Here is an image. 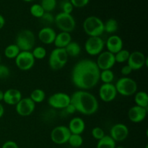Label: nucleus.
<instances>
[{
	"instance_id": "4",
	"label": "nucleus",
	"mask_w": 148,
	"mask_h": 148,
	"mask_svg": "<svg viewBox=\"0 0 148 148\" xmlns=\"http://www.w3.org/2000/svg\"><path fill=\"white\" fill-rule=\"evenodd\" d=\"M36 36L33 31L24 29L19 32L15 38V44L21 51H31L35 47Z\"/></svg>"
},
{
	"instance_id": "7",
	"label": "nucleus",
	"mask_w": 148,
	"mask_h": 148,
	"mask_svg": "<svg viewBox=\"0 0 148 148\" xmlns=\"http://www.w3.org/2000/svg\"><path fill=\"white\" fill-rule=\"evenodd\" d=\"M54 23L61 32L70 33L76 27V21L72 14H66L62 12L54 16Z\"/></svg>"
},
{
	"instance_id": "45",
	"label": "nucleus",
	"mask_w": 148,
	"mask_h": 148,
	"mask_svg": "<svg viewBox=\"0 0 148 148\" xmlns=\"http://www.w3.org/2000/svg\"><path fill=\"white\" fill-rule=\"evenodd\" d=\"M3 97H4V92L1 90H0V103L3 101Z\"/></svg>"
},
{
	"instance_id": "37",
	"label": "nucleus",
	"mask_w": 148,
	"mask_h": 148,
	"mask_svg": "<svg viewBox=\"0 0 148 148\" xmlns=\"http://www.w3.org/2000/svg\"><path fill=\"white\" fill-rule=\"evenodd\" d=\"M10 74H11V72H10V68L6 65L0 64V79H7L10 76Z\"/></svg>"
},
{
	"instance_id": "19",
	"label": "nucleus",
	"mask_w": 148,
	"mask_h": 148,
	"mask_svg": "<svg viewBox=\"0 0 148 148\" xmlns=\"http://www.w3.org/2000/svg\"><path fill=\"white\" fill-rule=\"evenodd\" d=\"M56 36V33L54 29L49 26L42 27L38 31V40L45 45H50L53 43Z\"/></svg>"
},
{
	"instance_id": "1",
	"label": "nucleus",
	"mask_w": 148,
	"mask_h": 148,
	"mask_svg": "<svg viewBox=\"0 0 148 148\" xmlns=\"http://www.w3.org/2000/svg\"><path fill=\"white\" fill-rule=\"evenodd\" d=\"M100 72L95 61L82 59L72 68L71 79L73 85L79 90H89L99 82Z\"/></svg>"
},
{
	"instance_id": "8",
	"label": "nucleus",
	"mask_w": 148,
	"mask_h": 148,
	"mask_svg": "<svg viewBox=\"0 0 148 148\" xmlns=\"http://www.w3.org/2000/svg\"><path fill=\"white\" fill-rule=\"evenodd\" d=\"M48 103L54 109L63 110L71 103V97L66 92H55L48 98Z\"/></svg>"
},
{
	"instance_id": "36",
	"label": "nucleus",
	"mask_w": 148,
	"mask_h": 148,
	"mask_svg": "<svg viewBox=\"0 0 148 148\" xmlns=\"http://www.w3.org/2000/svg\"><path fill=\"white\" fill-rule=\"evenodd\" d=\"M91 134H92V137L95 140H98V141L102 139L106 135L104 130L99 127H94L92 130V132H91Z\"/></svg>"
},
{
	"instance_id": "46",
	"label": "nucleus",
	"mask_w": 148,
	"mask_h": 148,
	"mask_svg": "<svg viewBox=\"0 0 148 148\" xmlns=\"http://www.w3.org/2000/svg\"><path fill=\"white\" fill-rule=\"evenodd\" d=\"M23 1H25V2H30V1H34V0H23Z\"/></svg>"
},
{
	"instance_id": "27",
	"label": "nucleus",
	"mask_w": 148,
	"mask_h": 148,
	"mask_svg": "<svg viewBox=\"0 0 148 148\" xmlns=\"http://www.w3.org/2000/svg\"><path fill=\"white\" fill-rule=\"evenodd\" d=\"M29 98L36 104L41 103L46 98V92L43 90L37 88V89H35L32 91Z\"/></svg>"
},
{
	"instance_id": "13",
	"label": "nucleus",
	"mask_w": 148,
	"mask_h": 148,
	"mask_svg": "<svg viewBox=\"0 0 148 148\" xmlns=\"http://www.w3.org/2000/svg\"><path fill=\"white\" fill-rule=\"evenodd\" d=\"M36 109V103L27 98H22L21 100L16 104L15 111L19 116L27 117L31 115Z\"/></svg>"
},
{
	"instance_id": "2",
	"label": "nucleus",
	"mask_w": 148,
	"mask_h": 148,
	"mask_svg": "<svg viewBox=\"0 0 148 148\" xmlns=\"http://www.w3.org/2000/svg\"><path fill=\"white\" fill-rule=\"evenodd\" d=\"M70 97L71 103L75 106L76 112L85 116H91L98 111L99 108L98 99L88 90H78Z\"/></svg>"
},
{
	"instance_id": "10",
	"label": "nucleus",
	"mask_w": 148,
	"mask_h": 148,
	"mask_svg": "<svg viewBox=\"0 0 148 148\" xmlns=\"http://www.w3.org/2000/svg\"><path fill=\"white\" fill-rule=\"evenodd\" d=\"M70 135L71 132L66 126L59 125L51 130L50 138L54 144L60 145L67 143Z\"/></svg>"
},
{
	"instance_id": "16",
	"label": "nucleus",
	"mask_w": 148,
	"mask_h": 148,
	"mask_svg": "<svg viewBox=\"0 0 148 148\" xmlns=\"http://www.w3.org/2000/svg\"><path fill=\"white\" fill-rule=\"evenodd\" d=\"M117 94L115 85L113 83L103 84L98 90L100 99L105 103H109L115 100Z\"/></svg>"
},
{
	"instance_id": "26",
	"label": "nucleus",
	"mask_w": 148,
	"mask_h": 148,
	"mask_svg": "<svg viewBox=\"0 0 148 148\" xmlns=\"http://www.w3.org/2000/svg\"><path fill=\"white\" fill-rule=\"evenodd\" d=\"M116 142L109 135H105L102 139L98 140L96 148H115Z\"/></svg>"
},
{
	"instance_id": "30",
	"label": "nucleus",
	"mask_w": 148,
	"mask_h": 148,
	"mask_svg": "<svg viewBox=\"0 0 148 148\" xmlns=\"http://www.w3.org/2000/svg\"><path fill=\"white\" fill-rule=\"evenodd\" d=\"M31 53L36 60H42L47 55V51L43 46H38L33 48V50L31 51Z\"/></svg>"
},
{
	"instance_id": "38",
	"label": "nucleus",
	"mask_w": 148,
	"mask_h": 148,
	"mask_svg": "<svg viewBox=\"0 0 148 148\" xmlns=\"http://www.w3.org/2000/svg\"><path fill=\"white\" fill-rule=\"evenodd\" d=\"M40 20H42V22H43V23L52 24V23H54V16L51 12H45L41 17Z\"/></svg>"
},
{
	"instance_id": "49",
	"label": "nucleus",
	"mask_w": 148,
	"mask_h": 148,
	"mask_svg": "<svg viewBox=\"0 0 148 148\" xmlns=\"http://www.w3.org/2000/svg\"><path fill=\"white\" fill-rule=\"evenodd\" d=\"M145 148H148V146H147V145H146V147H145Z\"/></svg>"
},
{
	"instance_id": "44",
	"label": "nucleus",
	"mask_w": 148,
	"mask_h": 148,
	"mask_svg": "<svg viewBox=\"0 0 148 148\" xmlns=\"http://www.w3.org/2000/svg\"><path fill=\"white\" fill-rule=\"evenodd\" d=\"M4 114V106L0 103V119L2 118Z\"/></svg>"
},
{
	"instance_id": "12",
	"label": "nucleus",
	"mask_w": 148,
	"mask_h": 148,
	"mask_svg": "<svg viewBox=\"0 0 148 148\" xmlns=\"http://www.w3.org/2000/svg\"><path fill=\"white\" fill-rule=\"evenodd\" d=\"M148 59L143 52L134 51L130 53L127 60V64L131 67L132 71H137L147 66Z\"/></svg>"
},
{
	"instance_id": "39",
	"label": "nucleus",
	"mask_w": 148,
	"mask_h": 148,
	"mask_svg": "<svg viewBox=\"0 0 148 148\" xmlns=\"http://www.w3.org/2000/svg\"><path fill=\"white\" fill-rule=\"evenodd\" d=\"M74 7L82 8L88 4L90 0H69Z\"/></svg>"
},
{
	"instance_id": "20",
	"label": "nucleus",
	"mask_w": 148,
	"mask_h": 148,
	"mask_svg": "<svg viewBox=\"0 0 148 148\" xmlns=\"http://www.w3.org/2000/svg\"><path fill=\"white\" fill-rule=\"evenodd\" d=\"M22 98V93L19 90L10 88L4 92L2 101L9 106H16Z\"/></svg>"
},
{
	"instance_id": "24",
	"label": "nucleus",
	"mask_w": 148,
	"mask_h": 148,
	"mask_svg": "<svg viewBox=\"0 0 148 148\" xmlns=\"http://www.w3.org/2000/svg\"><path fill=\"white\" fill-rule=\"evenodd\" d=\"M64 49L68 56H71V57L78 56L80 54L81 51H82L80 45L77 42L72 41V40L64 48Z\"/></svg>"
},
{
	"instance_id": "41",
	"label": "nucleus",
	"mask_w": 148,
	"mask_h": 148,
	"mask_svg": "<svg viewBox=\"0 0 148 148\" xmlns=\"http://www.w3.org/2000/svg\"><path fill=\"white\" fill-rule=\"evenodd\" d=\"M1 148H19V146L15 142L12 140H8L2 145Z\"/></svg>"
},
{
	"instance_id": "28",
	"label": "nucleus",
	"mask_w": 148,
	"mask_h": 148,
	"mask_svg": "<svg viewBox=\"0 0 148 148\" xmlns=\"http://www.w3.org/2000/svg\"><path fill=\"white\" fill-rule=\"evenodd\" d=\"M119 29V23L116 19L109 18L104 23V32L107 33H115Z\"/></svg>"
},
{
	"instance_id": "42",
	"label": "nucleus",
	"mask_w": 148,
	"mask_h": 148,
	"mask_svg": "<svg viewBox=\"0 0 148 148\" xmlns=\"http://www.w3.org/2000/svg\"><path fill=\"white\" fill-rule=\"evenodd\" d=\"M63 111L67 114H73L76 112V109L72 103L69 104L64 109H63Z\"/></svg>"
},
{
	"instance_id": "40",
	"label": "nucleus",
	"mask_w": 148,
	"mask_h": 148,
	"mask_svg": "<svg viewBox=\"0 0 148 148\" xmlns=\"http://www.w3.org/2000/svg\"><path fill=\"white\" fill-rule=\"evenodd\" d=\"M132 72V69L128 64L124 65L121 69V74L123 75V77H128Z\"/></svg>"
},
{
	"instance_id": "3",
	"label": "nucleus",
	"mask_w": 148,
	"mask_h": 148,
	"mask_svg": "<svg viewBox=\"0 0 148 148\" xmlns=\"http://www.w3.org/2000/svg\"><path fill=\"white\" fill-rule=\"evenodd\" d=\"M82 28L89 37H101L104 33V22L96 16H89L83 21Z\"/></svg>"
},
{
	"instance_id": "32",
	"label": "nucleus",
	"mask_w": 148,
	"mask_h": 148,
	"mask_svg": "<svg viewBox=\"0 0 148 148\" xmlns=\"http://www.w3.org/2000/svg\"><path fill=\"white\" fill-rule=\"evenodd\" d=\"M130 54V52L128 50L122 49L121 51H119L114 54L116 63L124 64L125 62H127Z\"/></svg>"
},
{
	"instance_id": "18",
	"label": "nucleus",
	"mask_w": 148,
	"mask_h": 148,
	"mask_svg": "<svg viewBox=\"0 0 148 148\" xmlns=\"http://www.w3.org/2000/svg\"><path fill=\"white\" fill-rule=\"evenodd\" d=\"M123 46L124 42L122 38L118 35H111L105 42V46L106 47L107 51L114 54L121 51L123 49Z\"/></svg>"
},
{
	"instance_id": "47",
	"label": "nucleus",
	"mask_w": 148,
	"mask_h": 148,
	"mask_svg": "<svg viewBox=\"0 0 148 148\" xmlns=\"http://www.w3.org/2000/svg\"><path fill=\"white\" fill-rule=\"evenodd\" d=\"M115 148H125V147H122V146H117V147H116Z\"/></svg>"
},
{
	"instance_id": "9",
	"label": "nucleus",
	"mask_w": 148,
	"mask_h": 148,
	"mask_svg": "<svg viewBox=\"0 0 148 148\" xmlns=\"http://www.w3.org/2000/svg\"><path fill=\"white\" fill-rule=\"evenodd\" d=\"M105 41L101 37H89L85 43V50L90 56H98L103 51Z\"/></svg>"
},
{
	"instance_id": "5",
	"label": "nucleus",
	"mask_w": 148,
	"mask_h": 148,
	"mask_svg": "<svg viewBox=\"0 0 148 148\" xmlns=\"http://www.w3.org/2000/svg\"><path fill=\"white\" fill-rule=\"evenodd\" d=\"M68 56L64 49L55 48L51 51L49 57V65L53 71L63 69L67 64Z\"/></svg>"
},
{
	"instance_id": "21",
	"label": "nucleus",
	"mask_w": 148,
	"mask_h": 148,
	"mask_svg": "<svg viewBox=\"0 0 148 148\" xmlns=\"http://www.w3.org/2000/svg\"><path fill=\"white\" fill-rule=\"evenodd\" d=\"M67 127L71 134H82L85 130V121L81 117L75 116L69 121Z\"/></svg>"
},
{
	"instance_id": "14",
	"label": "nucleus",
	"mask_w": 148,
	"mask_h": 148,
	"mask_svg": "<svg viewBox=\"0 0 148 148\" xmlns=\"http://www.w3.org/2000/svg\"><path fill=\"white\" fill-rule=\"evenodd\" d=\"M95 63L100 71L111 69L116 64L115 56L114 53L108 51H103L100 54L98 55Z\"/></svg>"
},
{
	"instance_id": "29",
	"label": "nucleus",
	"mask_w": 148,
	"mask_h": 148,
	"mask_svg": "<svg viewBox=\"0 0 148 148\" xmlns=\"http://www.w3.org/2000/svg\"><path fill=\"white\" fill-rule=\"evenodd\" d=\"M114 77V72L111 69H106L100 72V81L103 82V84L112 83Z\"/></svg>"
},
{
	"instance_id": "22",
	"label": "nucleus",
	"mask_w": 148,
	"mask_h": 148,
	"mask_svg": "<svg viewBox=\"0 0 148 148\" xmlns=\"http://www.w3.org/2000/svg\"><path fill=\"white\" fill-rule=\"evenodd\" d=\"M72 40V38L70 33H66V32H60L59 33H56L53 44H54L55 48L64 49Z\"/></svg>"
},
{
	"instance_id": "31",
	"label": "nucleus",
	"mask_w": 148,
	"mask_h": 148,
	"mask_svg": "<svg viewBox=\"0 0 148 148\" xmlns=\"http://www.w3.org/2000/svg\"><path fill=\"white\" fill-rule=\"evenodd\" d=\"M67 143H69V145L72 147H79L83 144V138L81 134H71Z\"/></svg>"
},
{
	"instance_id": "48",
	"label": "nucleus",
	"mask_w": 148,
	"mask_h": 148,
	"mask_svg": "<svg viewBox=\"0 0 148 148\" xmlns=\"http://www.w3.org/2000/svg\"><path fill=\"white\" fill-rule=\"evenodd\" d=\"M0 64H1V55H0Z\"/></svg>"
},
{
	"instance_id": "6",
	"label": "nucleus",
	"mask_w": 148,
	"mask_h": 148,
	"mask_svg": "<svg viewBox=\"0 0 148 148\" xmlns=\"http://www.w3.org/2000/svg\"><path fill=\"white\" fill-rule=\"evenodd\" d=\"M114 85L117 93L125 97L134 95L138 89L137 82L129 77H122L116 81Z\"/></svg>"
},
{
	"instance_id": "23",
	"label": "nucleus",
	"mask_w": 148,
	"mask_h": 148,
	"mask_svg": "<svg viewBox=\"0 0 148 148\" xmlns=\"http://www.w3.org/2000/svg\"><path fill=\"white\" fill-rule=\"evenodd\" d=\"M134 103L136 106L148 109V95L145 91H139L134 94Z\"/></svg>"
},
{
	"instance_id": "11",
	"label": "nucleus",
	"mask_w": 148,
	"mask_h": 148,
	"mask_svg": "<svg viewBox=\"0 0 148 148\" xmlns=\"http://www.w3.org/2000/svg\"><path fill=\"white\" fill-rule=\"evenodd\" d=\"M15 65L20 70L28 71L34 66L36 59L31 51H20L14 59Z\"/></svg>"
},
{
	"instance_id": "25",
	"label": "nucleus",
	"mask_w": 148,
	"mask_h": 148,
	"mask_svg": "<svg viewBox=\"0 0 148 148\" xmlns=\"http://www.w3.org/2000/svg\"><path fill=\"white\" fill-rule=\"evenodd\" d=\"M21 51L18 48V46L15 43L10 44L4 49V56L7 59H14L17 56V55L20 53Z\"/></svg>"
},
{
	"instance_id": "33",
	"label": "nucleus",
	"mask_w": 148,
	"mask_h": 148,
	"mask_svg": "<svg viewBox=\"0 0 148 148\" xmlns=\"http://www.w3.org/2000/svg\"><path fill=\"white\" fill-rule=\"evenodd\" d=\"M30 13L33 17L40 19L45 12L40 4H33L30 7Z\"/></svg>"
},
{
	"instance_id": "15",
	"label": "nucleus",
	"mask_w": 148,
	"mask_h": 148,
	"mask_svg": "<svg viewBox=\"0 0 148 148\" xmlns=\"http://www.w3.org/2000/svg\"><path fill=\"white\" fill-rule=\"evenodd\" d=\"M130 130L126 124L118 123L111 127L110 130V137L116 143L123 142L128 137Z\"/></svg>"
},
{
	"instance_id": "35",
	"label": "nucleus",
	"mask_w": 148,
	"mask_h": 148,
	"mask_svg": "<svg viewBox=\"0 0 148 148\" xmlns=\"http://www.w3.org/2000/svg\"><path fill=\"white\" fill-rule=\"evenodd\" d=\"M60 8L62 12L66 13V14H72L74 10L73 5L69 0H63L60 4Z\"/></svg>"
},
{
	"instance_id": "34",
	"label": "nucleus",
	"mask_w": 148,
	"mask_h": 148,
	"mask_svg": "<svg viewBox=\"0 0 148 148\" xmlns=\"http://www.w3.org/2000/svg\"><path fill=\"white\" fill-rule=\"evenodd\" d=\"M40 4L45 12H51L56 7V0H41Z\"/></svg>"
},
{
	"instance_id": "17",
	"label": "nucleus",
	"mask_w": 148,
	"mask_h": 148,
	"mask_svg": "<svg viewBox=\"0 0 148 148\" xmlns=\"http://www.w3.org/2000/svg\"><path fill=\"white\" fill-rule=\"evenodd\" d=\"M147 115V108L134 106L129 109L127 116L131 122L139 124L144 121Z\"/></svg>"
},
{
	"instance_id": "43",
	"label": "nucleus",
	"mask_w": 148,
	"mask_h": 148,
	"mask_svg": "<svg viewBox=\"0 0 148 148\" xmlns=\"http://www.w3.org/2000/svg\"><path fill=\"white\" fill-rule=\"evenodd\" d=\"M4 25H5V19H4V16L0 14V30L4 27Z\"/></svg>"
}]
</instances>
